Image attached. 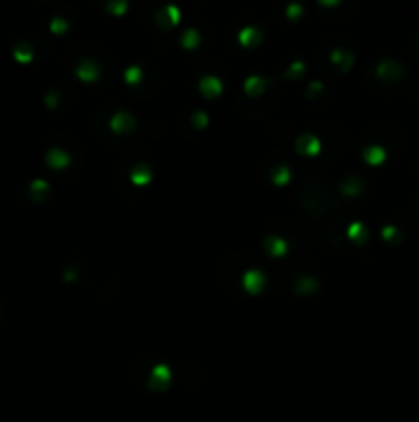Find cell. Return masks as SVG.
Masks as SVG:
<instances>
[]
</instances>
